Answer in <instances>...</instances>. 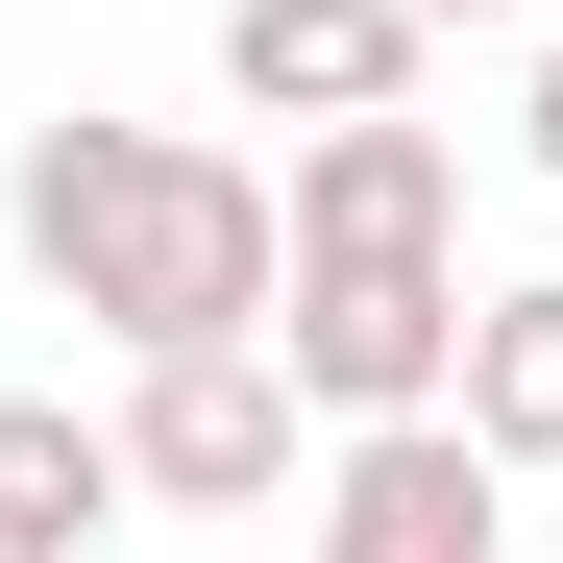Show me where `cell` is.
<instances>
[{
	"mask_svg": "<svg viewBox=\"0 0 563 563\" xmlns=\"http://www.w3.org/2000/svg\"><path fill=\"white\" fill-rule=\"evenodd\" d=\"M417 0H221V99L245 123H393L417 99Z\"/></svg>",
	"mask_w": 563,
	"mask_h": 563,
	"instance_id": "cell-5",
	"label": "cell"
},
{
	"mask_svg": "<svg viewBox=\"0 0 563 563\" xmlns=\"http://www.w3.org/2000/svg\"><path fill=\"white\" fill-rule=\"evenodd\" d=\"M99 515H123V441L74 393H0V563H74Z\"/></svg>",
	"mask_w": 563,
	"mask_h": 563,
	"instance_id": "cell-8",
	"label": "cell"
},
{
	"mask_svg": "<svg viewBox=\"0 0 563 563\" xmlns=\"http://www.w3.org/2000/svg\"><path fill=\"white\" fill-rule=\"evenodd\" d=\"M417 25H539V0H417Z\"/></svg>",
	"mask_w": 563,
	"mask_h": 563,
	"instance_id": "cell-10",
	"label": "cell"
},
{
	"mask_svg": "<svg viewBox=\"0 0 563 563\" xmlns=\"http://www.w3.org/2000/svg\"><path fill=\"white\" fill-rule=\"evenodd\" d=\"M295 515H319V563H515V465L465 417H343Z\"/></svg>",
	"mask_w": 563,
	"mask_h": 563,
	"instance_id": "cell-4",
	"label": "cell"
},
{
	"mask_svg": "<svg viewBox=\"0 0 563 563\" xmlns=\"http://www.w3.org/2000/svg\"><path fill=\"white\" fill-rule=\"evenodd\" d=\"M99 441H123L147 515H295V490H319V393H295L269 343H147L123 393H99Z\"/></svg>",
	"mask_w": 563,
	"mask_h": 563,
	"instance_id": "cell-2",
	"label": "cell"
},
{
	"mask_svg": "<svg viewBox=\"0 0 563 563\" xmlns=\"http://www.w3.org/2000/svg\"><path fill=\"white\" fill-rule=\"evenodd\" d=\"M269 367L319 393V441L343 417H441L465 393V245H295L269 269Z\"/></svg>",
	"mask_w": 563,
	"mask_h": 563,
	"instance_id": "cell-3",
	"label": "cell"
},
{
	"mask_svg": "<svg viewBox=\"0 0 563 563\" xmlns=\"http://www.w3.org/2000/svg\"><path fill=\"white\" fill-rule=\"evenodd\" d=\"M465 441L515 465V490H563V269H515V295H465Z\"/></svg>",
	"mask_w": 563,
	"mask_h": 563,
	"instance_id": "cell-7",
	"label": "cell"
},
{
	"mask_svg": "<svg viewBox=\"0 0 563 563\" xmlns=\"http://www.w3.org/2000/svg\"><path fill=\"white\" fill-rule=\"evenodd\" d=\"M0 221H25V269H49L123 367H147V343H269V269H295V197H269L245 147H197V123H99V99L25 123Z\"/></svg>",
	"mask_w": 563,
	"mask_h": 563,
	"instance_id": "cell-1",
	"label": "cell"
},
{
	"mask_svg": "<svg viewBox=\"0 0 563 563\" xmlns=\"http://www.w3.org/2000/svg\"><path fill=\"white\" fill-rule=\"evenodd\" d=\"M269 197H295V245H465V147H441L417 99H393V123H295Z\"/></svg>",
	"mask_w": 563,
	"mask_h": 563,
	"instance_id": "cell-6",
	"label": "cell"
},
{
	"mask_svg": "<svg viewBox=\"0 0 563 563\" xmlns=\"http://www.w3.org/2000/svg\"><path fill=\"white\" fill-rule=\"evenodd\" d=\"M515 147H539V197H563V25H539V74H515Z\"/></svg>",
	"mask_w": 563,
	"mask_h": 563,
	"instance_id": "cell-9",
	"label": "cell"
}]
</instances>
